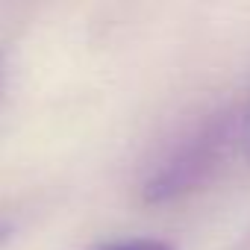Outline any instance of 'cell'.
Masks as SVG:
<instances>
[{
  "instance_id": "4",
  "label": "cell",
  "mask_w": 250,
  "mask_h": 250,
  "mask_svg": "<svg viewBox=\"0 0 250 250\" xmlns=\"http://www.w3.org/2000/svg\"><path fill=\"white\" fill-rule=\"evenodd\" d=\"M0 91H3V68H0Z\"/></svg>"
},
{
  "instance_id": "1",
  "label": "cell",
  "mask_w": 250,
  "mask_h": 250,
  "mask_svg": "<svg viewBox=\"0 0 250 250\" xmlns=\"http://www.w3.org/2000/svg\"><path fill=\"white\" fill-rule=\"evenodd\" d=\"M227 139H229V121H221V118L206 124L203 130H197L150 177L147 197L150 200H168V197H177V194L194 188L197 183H203L206 174L218 165Z\"/></svg>"
},
{
  "instance_id": "3",
  "label": "cell",
  "mask_w": 250,
  "mask_h": 250,
  "mask_svg": "<svg viewBox=\"0 0 250 250\" xmlns=\"http://www.w3.org/2000/svg\"><path fill=\"white\" fill-rule=\"evenodd\" d=\"M9 235H12V224H9L6 218H0V244H3Z\"/></svg>"
},
{
  "instance_id": "2",
  "label": "cell",
  "mask_w": 250,
  "mask_h": 250,
  "mask_svg": "<svg viewBox=\"0 0 250 250\" xmlns=\"http://www.w3.org/2000/svg\"><path fill=\"white\" fill-rule=\"evenodd\" d=\"M106 250H171V247L162 241H124V244H115Z\"/></svg>"
}]
</instances>
